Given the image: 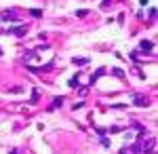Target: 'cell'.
Returning a JSON list of instances; mask_svg holds the SVG:
<instances>
[{"label":"cell","instance_id":"obj_1","mask_svg":"<svg viewBox=\"0 0 158 154\" xmlns=\"http://www.w3.org/2000/svg\"><path fill=\"white\" fill-rule=\"evenodd\" d=\"M7 34H15V36H25L28 34V25H17V28H9Z\"/></svg>","mask_w":158,"mask_h":154},{"label":"cell","instance_id":"obj_2","mask_svg":"<svg viewBox=\"0 0 158 154\" xmlns=\"http://www.w3.org/2000/svg\"><path fill=\"white\" fill-rule=\"evenodd\" d=\"M108 70H106V68H99V70H97V72H93V76H91V82L89 84H95L97 80H99V78L103 76V74H106Z\"/></svg>","mask_w":158,"mask_h":154},{"label":"cell","instance_id":"obj_3","mask_svg":"<svg viewBox=\"0 0 158 154\" xmlns=\"http://www.w3.org/2000/svg\"><path fill=\"white\" fill-rule=\"evenodd\" d=\"M133 102L137 104V106H148V104H150V99H148V97H141V95L137 93V95H133Z\"/></svg>","mask_w":158,"mask_h":154},{"label":"cell","instance_id":"obj_4","mask_svg":"<svg viewBox=\"0 0 158 154\" xmlns=\"http://www.w3.org/2000/svg\"><path fill=\"white\" fill-rule=\"evenodd\" d=\"M139 51L150 53V51H152V42H150V40H141V42H139Z\"/></svg>","mask_w":158,"mask_h":154},{"label":"cell","instance_id":"obj_5","mask_svg":"<svg viewBox=\"0 0 158 154\" xmlns=\"http://www.w3.org/2000/svg\"><path fill=\"white\" fill-rule=\"evenodd\" d=\"M72 63L74 66H86V63H89V57H74Z\"/></svg>","mask_w":158,"mask_h":154},{"label":"cell","instance_id":"obj_6","mask_svg":"<svg viewBox=\"0 0 158 154\" xmlns=\"http://www.w3.org/2000/svg\"><path fill=\"white\" fill-rule=\"evenodd\" d=\"M0 19H2V21H15V19H17V15H15V13H2V15H0Z\"/></svg>","mask_w":158,"mask_h":154},{"label":"cell","instance_id":"obj_7","mask_svg":"<svg viewBox=\"0 0 158 154\" xmlns=\"http://www.w3.org/2000/svg\"><path fill=\"white\" fill-rule=\"evenodd\" d=\"M63 104V97H55V102H53V106H51V108H48V110H51V112H53V110H55V108H59V106H61Z\"/></svg>","mask_w":158,"mask_h":154},{"label":"cell","instance_id":"obj_8","mask_svg":"<svg viewBox=\"0 0 158 154\" xmlns=\"http://www.w3.org/2000/svg\"><path fill=\"white\" fill-rule=\"evenodd\" d=\"M78 78H80V76H72V78L68 80V84H70V87H78V84H80V80H78Z\"/></svg>","mask_w":158,"mask_h":154},{"label":"cell","instance_id":"obj_9","mask_svg":"<svg viewBox=\"0 0 158 154\" xmlns=\"http://www.w3.org/2000/svg\"><path fill=\"white\" fill-rule=\"evenodd\" d=\"M30 15H32V17H36V19H40V17H42V11H40V9H32Z\"/></svg>","mask_w":158,"mask_h":154},{"label":"cell","instance_id":"obj_10","mask_svg":"<svg viewBox=\"0 0 158 154\" xmlns=\"http://www.w3.org/2000/svg\"><path fill=\"white\" fill-rule=\"evenodd\" d=\"M112 74H114V76H118V78H124V72L120 70V68H112Z\"/></svg>","mask_w":158,"mask_h":154},{"label":"cell","instance_id":"obj_11","mask_svg":"<svg viewBox=\"0 0 158 154\" xmlns=\"http://www.w3.org/2000/svg\"><path fill=\"white\" fill-rule=\"evenodd\" d=\"M95 131H97V133H99L101 137H103V135H106V129H103V127H95Z\"/></svg>","mask_w":158,"mask_h":154},{"label":"cell","instance_id":"obj_12","mask_svg":"<svg viewBox=\"0 0 158 154\" xmlns=\"http://www.w3.org/2000/svg\"><path fill=\"white\" fill-rule=\"evenodd\" d=\"M108 131H110V133H120V127H110Z\"/></svg>","mask_w":158,"mask_h":154},{"label":"cell","instance_id":"obj_13","mask_svg":"<svg viewBox=\"0 0 158 154\" xmlns=\"http://www.w3.org/2000/svg\"><path fill=\"white\" fill-rule=\"evenodd\" d=\"M86 13H89V11H86V9H82V11H76V15H78V17H84Z\"/></svg>","mask_w":158,"mask_h":154},{"label":"cell","instance_id":"obj_14","mask_svg":"<svg viewBox=\"0 0 158 154\" xmlns=\"http://www.w3.org/2000/svg\"><path fill=\"white\" fill-rule=\"evenodd\" d=\"M38 102V91H34V95H32V104H36Z\"/></svg>","mask_w":158,"mask_h":154},{"label":"cell","instance_id":"obj_15","mask_svg":"<svg viewBox=\"0 0 158 154\" xmlns=\"http://www.w3.org/2000/svg\"><path fill=\"white\" fill-rule=\"evenodd\" d=\"M120 154H127V148H122V150H120Z\"/></svg>","mask_w":158,"mask_h":154},{"label":"cell","instance_id":"obj_16","mask_svg":"<svg viewBox=\"0 0 158 154\" xmlns=\"http://www.w3.org/2000/svg\"><path fill=\"white\" fill-rule=\"evenodd\" d=\"M0 53H2V51H0Z\"/></svg>","mask_w":158,"mask_h":154}]
</instances>
